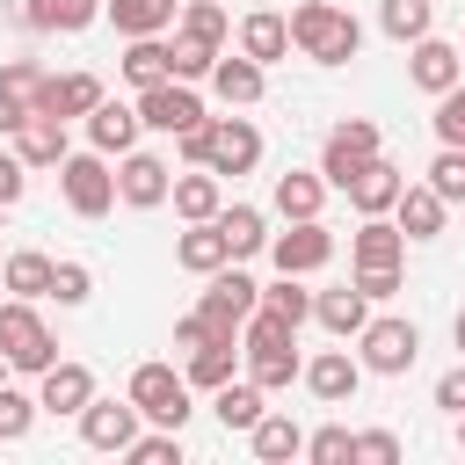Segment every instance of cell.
Listing matches in <instances>:
<instances>
[{
    "instance_id": "obj_17",
    "label": "cell",
    "mask_w": 465,
    "mask_h": 465,
    "mask_svg": "<svg viewBox=\"0 0 465 465\" xmlns=\"http://www.w3.org/2000/svg\"><path fill=\"white\" fill-rule=\"evenodd\" d=\"M400 262H407V232H400L385 211L349 232V269H400Z\"/></svg>"
},
{
    "instance_id": "obj_51",
    "label": "cell",
    "mask_w": 465,
    "mask_h": 465,
    "mask_svg": "<svg viewBox=\"0 0 465 465\" xmlns=\"http://www.w3.org/2000/svg\"><path fill=\"white\" fill-rule=\"evenodd\" d=\"M22 116H29V102H22L15 87H0V138H15V131H22Z\"/></svg>"
},
{
    "instance_id": "obj_37",
    "label": "cell",
    "mask_w": 465,
    "mask_h": 465,
    "mask_svg": "<svg viewBox=\"0 0 465 465\" xmlns=\"http://www.w3.org/2000/svg\"><path fill=\"white\" fill-rule=\"evenodd\" d=\"M232 341H203V349H189V363H182V378H189V392H211V385H225L232 378Z\"/></svg>"
},
{
    "instance_id": "obj_16",
    "label": "cell",
    "mask_w": 465,
    "mask_h": 465,
    "mask_svg": "<svg viewBox=\"0 0 465 465\" xmlns=\"http://www.w3.org/2000/svg\"><path fill=\"white\" fill-rule=\"evenodd\" d=\"M94 102H102V80L94 73H44L36 94H29V109H44V116H87Z\"/></svg>"
},
{
    "instance_id": "obj_46",
    "label": "cell",
    "mask_w": 465,
    "mask_h": 465,
    "mask_svg": "<svg viewBox=\"0 0 465 465\" xmlns=\"http://www.w3.org/2000/svg\"><path fill=\"white\" fill-rule=\"evenodd\" d=\"M349 436H356V429L327 421V429H312V436H305V458H312V465H349Z\"/></svg>"
},
{
    "instance_id": "obj_36",
    "label": "cell",
    "mask_w": 465,
    "mask_h": 465,
    "mask_svg": "<svg viewBox=\"0 0 465 465\" xmlns=\"http://www.w3.org/2000/svg\"><path fill=\"white\" fill-rule=\"evenodd\" d=\"M429 22H436V0H378V29H385L392 44L429 36Z\"/></svg>"
},
{
    "instance_id": "obj_9",
    "label": "cell",
    "mask_w": 465,
    "mask_h": 465,
    "mask_svg": "<svg viewBox=\"0 0 465 465\" xmlns=\"http://www.w3.org/2000/svg\"><path fill=\"white\" fill-rule=\"evenodd\" d=\"M269 262L283 276H312V269L334 262V232L320 218H291V232H269Z\"/></svg>"
},
{
    "instance_id": "obj_2",
    "label": "cell",
    "mask_w": 465,
    "mask_h": 465,
    "mask_svg": "<svg viewBox=\"0 0 465 465\" xmlns=\"http://www.w3.org/2000/svg\"><path fill=\"white\" fill-rule=\"evenodd\" d=\"M291 44H298L312 65H349L356 44H363V29H356V15L334 7V0H298V7H291Z\"/></svg>"
},
{
    "instance_id": "obj_20",
    "label": "cell",
    "mask_w": 465,
    "mask_h": 465,
    "mask_svg": "<svg viewBox=\"0 0 465 465\" xmlns=\"http://www.w3.org/2000/svg\"><path fill=\"white\" fill-rule=\"evenodd\" d=\"M298 378H305V392H312V400L341 407V400H349V392L363 385V363H356L349 349H320V356H312V363H305Z\"/></svg>"
},
{
    "instance_id": "obj_31",
    "label": "cell",
    "mask_w": 465,
    "mask_h": 465,
    "mask_svg": "<svg viewBox=\"0 0 465 465\" xmlns=\"http://www.w3.org/2000/svg\"><path fill=\"white\" fill-rule=\"evenodd\" d=\"M247 450H254L262 465H283V458H305V429H298L291 414H262V421L247 429Z\"/></svg>"
},
{
    "instance_id": "obj_35",
    "label": "cell",
    "mask_w": 465,
    "mask_h": 465,
    "mask_svg": "<svg viewBox=\"0 0 465 465\" xmlns=\"http://www.w3.org/2000/svg\"><path fill=\"white\" fill-rule=\"evenodd\" d=\"M116 73H124L131 87H153V80H167V44H160V36H124V58H116Z\"/></svg>"
},
{
    "instance_id": "obj_29",
    "label": "cell",
    "mask_w": 465,
    "mask_h": 465,
    "mask_svg": "<svg viewBox=\"0 0 465 465\" xmlns=\"http://www.w3.org/2000/svg\"><path fill=\"white\" fill-rule=\"evenodd\" d=\"M102 15L116 22V36H160V29H174L182 0H102Z\"/></svg>"
},
{
    "instance_id": "obj_24",
    "label": "cell",
    "mask_w": 465,
    "mask_h": 465,
    "mask_svg": "<svg viewBox=\"0 0 465 465\" xmlns=\"http://www.w3.org/2000/svg\"><path fill=\"white\" fill-rule=\"evenodd\" d=\"M240 51H247L254 65H276V58L291 51V15H276V7H254V15L240 22Z\"/></svg>"
},
{
    "instance_id": "obj_45",
    "label": "cell",
    "mask_w": 465,
    "mask_h": 465,
    "mask_svg": "<svg viewBox=\"0 0 465 465\" xmlns=\"http://www.w3.org/2000/svg\"><path fill=\"white\" fill-rule=\"evenodd\" d=\"M87 291H94L87 262H51V298L58 305H87Z\"/></svg>"
},
{
    "instance_id": "obj_47",
    "label": "cell",
    "mask_w": 465,
    "mask_h": 465,
    "mask_svg": "<svg viewBox=\"0 0 465 465\" xmlns=\"http://www.w3.org/2000/svg\"><path fill=\"white\" fill-rule=\"evenodd\" d=\"M400 458V436L392 429H363V436H349V465H392Z\"/></svg>"
},
{
    "instance_id": "obj_5",
    "label": "cell",
    "mask_w": 465,
    "mask_h": 465,
    "mask_svg": "<svg viewBox=\"0 0 465 465\" xmlns=\"http://www.w3.org/2000/svg\"><path fill=\"white\" fill-rule=\"evenodd\" d=\"M131 407L145 414V421H160V429H182L196 407H189V378L174 371V363H138L131 371Z\"/></svg>"
},
{
    "instance_id": "obj_13",
    "label": "cell",
    "mask_w": 465,
    "mask_h": 465,
    "mask_svg": "<svg viewBox=\"0 0 465 465\" xmlns=\"http://www.w3.org/2000/svg\"><path fill=\"white\" fill-rule=\"evenodd\" d=\"M196 305H203L211 320L240 327V320H247V312L262 305V283H254V276H247L240 262H225V269H211V276H203V298H196Z\"/></svg>"
},
{
    "instance_id": "obj_48",
    "label": "cell",
    "mask_w": 465,
    "mask_h": 465,
    "mask_svg": "<svg viewBox=\"0 0 465 465\" xmlns=\"http://www.w3.org/2000/svg\"><path fill=\"white\" fill-rule=\"evenodd\" d=\"M436 407H443V414H465V356L436 378Z\"/></svg>"
},
{
    "instance_id": "obj_19",
    "label": "cell",
    "mask_w": 465,
    "mask_h": 465,
    "mask_svg": "<svg viewBox=\"0 0 465 465\" xmlns=\"http://www.w3.org/2000/svg\"><path fill=\"white\" fill-rule=\"evenodd\" d=\"M138 102H116V94H102L94 109H87V145L94 153H131L138 145Z\"/></svg>"
},
{
    "instance_id": "obj_40",
    "label": "cell",
    "mask_w": 465,
    "mask_h": 465,
    "mask_svg": "<svg viewBox=\"0 0 465 465\" xmlns=\"http://www.w3.org/2000/svg\"><path fill=\"white\" fill-rule=\"evenodd\" d=\"M174 29H182V36H203V44H225V29H232V22H225V7H218V0H182Z\"/></svg>"
},
{
    "instance_id": "obj_39",
    "label": "cell",
    "mask_w": 465,
    "mask_h": 465,
    "mask_svg": "<svg viewBox=\"0 0 465 465\" xmlns=\"http://www.w3.org/2000/svg\"><path fill=\"white\" fill-rule=\"evenodd\" d=\"M262 305H269V312H283L291 327H305V320H312V291H305L298 276H283V269H276V283H262Z\"/></svg>"
},
{
    "instance_id": "obj_43",
    "label": "cell",
    "mask_w": 465,
    "mask_h": 465,
    "mask_svg": "<svg viewBox=\"0 0 465 465\" xmlns=\"http://www.w3.org/2000/svg\"><path fill=\"white\" fill-rule=\"evenodd\" d=\"M44 407L22 392V385H0V443H15V436H29V421H36Z\"/></svg>"
},
{
    "instance_id": "obj_23",
    "label": "cell",
    "mask_w": 465,
    "mask_h": 465,
    "mask_svg": "<svg viewBox=\"0 0 465 465\" xmlns=\"http://www.w3.org/2000/svg\"><path fill=\"white\" fill-rule=\"evenodd\" d=\"M87 400H94V371L87 363H51L44 371V392H36L44 414H80Z\"/></svg>"
},
{
    "instance_id": "obj_6",
    "label": "cell",
    "mask_w": 465,
    "mask_h": 465,
    "mask_svg": "<svg viewBox=\"0 0 465 465\" xmlns=\"http://www.w3.org/2000/svg\"><path fill=\"white\" fill-rule=\"evenodd\" d=\"M356 349H363V356H356L363 371H378V378H400V371H407V363L421 356V327H414V320H392V312H385V320H363Z\"/></svg>"
},
{
    "instance_id": "obj_18",
    "label": "cell",
    "mask_w": 465,
    "mask_h": 465,
    "mask_svg": "<svg viewBox=\"0 0 465 465\" xmlns=\"http://www.w3.org/2000/svg\"><path fill=\"white\" fill-rule=\"evenodd\" d=\"M262 87H269V65H254L247 51H218V65H211V94H218L225 109L262 102Z\"/></svg>"
},
{
    "instance_id": "obj_1",
    "label": "cell",
    "mask_w": 465,
    "mask_h": 465,
    "mask_svg": "<svg viewBox=\"0 0 465 465\" xmlns=\"http://www.w3.org/2000/svg\"><path fill=\"white\" fill-rule=\"evenodd\" d=\"M240 349H247V378H254L262 392H276V385H291V378L305 371L298 327H291L283 312H269V305H254V312L240 320Z\"/></svg>"
},
{
    "instance_id": "obj_38",
    "label": "cell",
    "mask_w": 465,
    "mask_h": 465,
    "mask_svg": "<svg viewBox=\"0 0 465 465\" xmlns=\"http://www.w3.org/2000/svg\"><path fill=\"white\" fill-rule=\"evenodd\" d=\"M211 65H218V44H203V36H182V29H174V44H167V73L196 87V80H211Z\"/></svg>"
},
{
    "instance_id": "obj_10",
    "label": "cell",
    "mask_w": 465,
    "mask_h": 465,
    "mask_svg": "<svg viewBox=\"0 0 465 465\" xmlns=\"http://www.w3.org/2000/svg\"><path fill=\"white\" fill-rule=\"evenodd\" d=\"M203 138H211V153H203L211 174H247V167L262 160V131H254L247 116H211Z\"/></svg>"
},
{
    "instance_id": "obj_33",
    "label": "cell",
    "mask_w": 465,
    "mask_h": 465,
    "mask_svg": "<svg viewBox=\"0 0 465 465\" xmlns=\"http://www.w3.org/2000/svg\"><path fill=\"white\" fill-rule=\"evenodd\" d=\"M320 203H327V174H320V167L276 174V211H283V218H320Z\"/></svg>"
},
{
    "instance_id": "obj_28",
    "label": "cell",
    "mask_w": 465,
    "mask_h": 465,
    "mask_svg": "<svg viewBox=\"0 0 465 465\" xmlns=\"http://www.w3.org/2000/svg\"><path fill=\"white\" fill-rule=\"evenodd\" d=\"M262 400H269V392H262L254 378H225V385H211V414H218L225 429H240V436H247V429H254V421L269 414Z\"/></svg>"
},
{
    "instance_id": "obj_12",
    "label": "cell",
    "mask_w": 465,
    "mask_h": 465,
    "mask_svg": "<svg viewBox=\"0 0 465 465\" xmlns=\"http://www.w3.org/2000/svg\"><path fill=\"white\" fill-rule=\"evenodd\" d=\"M138 421H145V414L131 407V392H124V400H102V392H94V400L80 407V443H87V450H116V458H124V443L138 436Z\"/></svg>"
},
{
    "instance_id": "obj_11",
    "label": "cell",
    "mask_w": 465,
    "mask_h": 465,
    "mask_svg": "<svg viewBox=\"0 0 465 465\" xmlns=\"http://www.w3.org/2000/svg\"><path fill=\"white\" fill-rule=\"evenodd\" d=\"M167 182H174V167L160 160V153H116V203H131V211H153V203H167Z\"/></svg>"
},
{
    "instance_id": "obj_22",
    "label": "cell",
    "mask_w": 465,
    "mask_h": 465,
    "mask_svg": "<svg viewBox=\"0 0 465 465\" xmlns=\"http://www.w3.org/2000/svg\"><path fill=\"white\" fill-rule=\"evenodd\" d=\"M443 211H450V203H443L429 182H407V189L392 196V225H400L407 240H436V232H443Z\"/></svg>"
},
{
    "instance_id": "obj_53",
    "label": "cell",
    "mask_w": 465,
    "mask_h": 465,
    "mask_svg": "<svg viewBox=\"0 0 465 465\" xmlns=\"http://www.w3.org/2000/svg\"><path fill=\"white\" fill-rule=\"evenodd\" d=\"M450 421H458V450H465V414H450Z\"/></svg>"
},
{
    "instance_id": "obj_4",
    "label": "cell",
    "mask_w": 465,
    "mask_h": 465,
    "mask_svg": "<svg viewBox=\"0 0 465 465\" xmlns=\"http://www.w3.org/2000/svg\"><path fill=\"white\" fill-rule=\"evenodd\" d=\"M58 196H65V211L73 218H102L109 203H116V174H109V153H65L58 160Z\"/></svg>"
},
{
    "instance_id": "obj_44",
    "label": "cell",
    "mask_w": 465,
    "mask_h": 465,
    "mask_svg": "<svg viewBox=\"0 0 465 465\" xmlns=\"http://www.w3.org/2000/svg\"><path fill=\"white\" fill-rule=\"evenodd\" d=\"M429 124H436V145H465V80L436 94V116Z\"/></svg>"
},
{
    "instance_id": "obj_30",
    "label": "cell",
    "mask_w": 465,
    "mask_h": 465,
    "mask_svg": "<svg viewBox=\"0 0 465 465\" xmlns=\"http://www.w3.org/2000/svg\"><path fill=\"white\" fill-rule=\"evenodd\" d=\"M232 254H225V232L211 225V218H196L182 240H174V269H189V276H211V269H225Z\"/></svg>"
},
{
    "instance_id": "obj_34",
    "label": "cell",
    "mask_w": 465,
    "mask_h": 465,
    "mask_svg": "<svg viewBox=\"0 0 465 465\" xmlns=\"http://www.w3.org/2000/svg\"><path fill=\"white\" fill-rule=\"evenodd\" d=\"M0 283H7L15 298H51V254H36V247L0 254Z\"/></svg>"
},
{
    "instance_id": "obj_7",
    "label": "cell",
    "mask_w": 465,
    "mask_h": 465,
    "mask_svg": "<svg viewBox=\"0 0 465 465\" xmlns=\"http://www.w3.org/2000/svg\"><path fill=\"white\" fill-rule=\"evenodd\" d=\"M138 124L145 131H167V138H182L189 124H203V102H196V87L189 80H153V87H138Z\"/></svg>"
},
{
    "instance_id": "obj_26",
    "label": "cell",
    "mask_w": 465,
    "mask_h": 465,
    "mask_svg": "<svg viewBox=\"0 0 465 465\" xmlns=\"http://www.w3.org/2000/svg\"><path fill=\"white\" fill-rule=\"evenodd\" d=\"M218 232H225V254L232 262H247V254H262L269 247V218L254 211V203H218V218H211Z\"/></svg>"
},
{
    "instance_id": "obj_15",
    "label": "cell",
    "mask_w": 465,
    "mask_h": 465,
    "mask_svg": "<svg viewBox=\"0 0 465 465\" xmlns=\"http://www.w3.org/2000/svg\"><path fill=\"white\" fill-rule=\"evenodd\" d=\"M400 189H407V174H400L385 153H371V160H363V167L341 182V196L356 203V218H378V211H392V196H400Z\"/></svg>"
},
{
    "instance_id": "obj_49",
    "label": "cell",
    "mask_w": 465,
    "mask_h": 465,
    "mask_svg": "<svg viewBox=\"0 0 465 465\" xmlns=\"http://www.w3.org/2000/svg\"><path fill=\"white\" fill-rule=\"evenodd\" d=\"M22 189H29V167H22V153H0V211H7V203H22Z\"/></svg>"
},
{
    "instance_id": "obj_3",
    "label": "cell",
    "mask_w": 465,
    "mask_h": 465,
    "mask_svg": "<svg viewBox=\"0 0 465 465\" xmlns=\"http://www.w3.org/2000/svg\"><path fill=\"white\" fill-rule=\"evenodd\" d=\"M0 356H7L15 371H36V378L58 363V341H51L44 312H36V298H7V305H0Z\"/></svg>"
},
{
    "instance_id": "obj_25",
    "label": "cell",
    "mask_w": 465,
    "mask_h": 465,
    "mask_svg": "<svg viewBox=\"0 0 465 465\" xmlns=\"http://www.w3.org/2000/svg\"><path fill=\"white\" fill-rule=\"evenodd\" d=\"M167 203H174V218H182V225H196V218H218L225 189H218V174H211V167H196V174H174V182H167Z\"/></svg>"
},
{
    "instance_id": "obj_21",
    "label": "cell",
    "mask_w": 465,
    "mask_h": 465,
    "mask_svg": "<svg viewBox=\"0 0 465 465\" xmlns=\"http://www.w3.org/2000/svg\"><path fill=\"white\" fill-rule=\"evenodd\" d=\"M15 153H22V167H58L73 145H65V116H44V109H29L22 116V131H15Z\"/></svg>"
},
{
    "instance_id": "obj_42",
    "label": "cell",
    "mask_w": 465,
    "mask_h": 465,
    "mask_svg": "<svg viewBox=\"0 0 465 465\" xmlns=\"http://www.w3.org/2000/svg\"><path fill=\"white\" fill-rule=\"evenodd\" d=\"M131 465H182V429H153V436H131L124 443Z\"/></svg>"
},
{
    "instance_id": "obj_8",
    "label": "cell",
    "mask_w": 465,
    "mask_h": 465,
    "mask_svg": "<svg viewBox=\"0 0 465 465\" xmlns=\"http://www.w3.org/2000/svg\"><path fill=\"white\" fill-rule=\"evenodd\" d=\"M371 153H378V124H371V116H341V124L320 138V174H327V189H341Z\"/></svg>"
},
{
    "instance_id": "obj_14",
    "label": "cell",
    "mask_w": 465,
    "mask_h": 465,
    "mask_svg": "<svg viewBox=\"0 0 465 465\" xmlns=\"http://www.w3.org/2000/svg\"><path fill=\"white\" fill-rule=\"evenodd\" d=\"M407 80H414L421 94H443V87L465 80V51L443 44V36H414V44H407Z\"/></svg>"
},
{
    "instance_id": "obj_50",
    "label": "cell",
    "mask_w": 465,
    "mask_h": 465,
    "mask_svg": "<svg viewBox=\"0 0 465 465\" xmlns=\"http://www.w3.org/2000/svg\"><path fill=\"white\" fill-rule=\"evenodd\" d=\"M349 283H356L363 298H392V291H400V269H356Z\"/></svg>"
},
{
    "instance_id": "obj_52",
    "label": "cell",
    "mask_w": 465,
    "mask_h": 465,
    "mask_svg": "<svg viewBox=\"0 0 465 465\" xmlns=\"http://www.w3.org/2000/svg\"><path fill=\"white\" fill-rule=\"evenodd\" d=\"M450 341H458V356H465V305H458V320H450Z\"/></svg>"
},
{
    "instance_id": "obj_32",
    "label": "cell",
    "mask_w": 465,
    "mask_h": 465,
    "mask_svg": "<svg viewBox=\"0 0 465 465\" xmlns=\"http://www.w3.org/2000/svg\"><path fill=\"white\" fill-rule=\"evenodd\" d=\"M22 22H29V29H58V36H80L87 22H102V0H22Z\"/></svg>"
},
{
    "instance_id": "obj_41",
    "label": "cell",
    "mask_w": 465,
    "mask_h": 465,
    "mask_svg": "<svg viewBox=\"0 0 465 465\" xmlns=\"http://www.w3.org/2000/svg\"><path fill=\"white\" fill-rule=\"evenodd\" d=\"M429 189H436L443 203H465V145H436V160H429Z\"/></svg>"
},
{
    "instance_id": "obj_27",
    "label": "cell",
    "mask_w": 465,
    "mask_h": 465,
    "mask_svg": "<svg viewBox=\"0 0 465 465\" xmlns=\"http://www.w3.org/2000/svg\"><path fill=\"white\" fill-rule=\"evenodd\" d=\"M312 320L327 327V334H363V320H371V298L356 291V283H341V291H312Z\"/></svg>"
}]
</instances>
